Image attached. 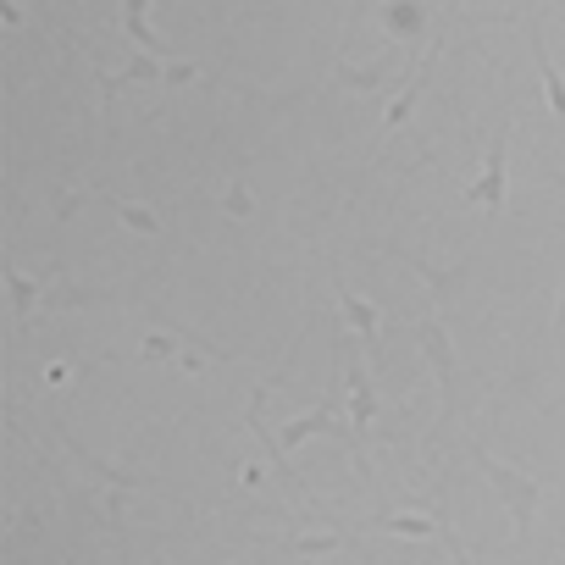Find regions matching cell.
<instances>
[{
	"label": "cell",
	"instance_id": "cell-12",
	"mask_svg": "<svg viewBox=\"0 0 565 565\" xmlns=\"http://www.w3.org/2000/svg\"><path fill=\"white\" fill-rule=\"evenodd\" d=\"M228 211H233V217H250V194L233 189V194H228Z\"/></svg>",
	"mask_w": 565,
	"mask_h": 565
},
{
	"label": "cell",
	"instance_id": "cell-4",
	"mask_svg": "<svg viewBox=\"0 0 565 565\" xmlns=\"http://www.w3.org/2000/svg\"><path fill=\"white\" fill-rule=\"evenodd\" d=\"M499 200H505V133L493 139V150H488V167H482V178L466 189V205H488V211H493Z\"/></svg>",
	"mask_w": 565,
	"mask_h": 565
},
{
	"label": "cell",
	"instance_id": "cell-1",
	"mask_svg": "<svg viewBox=\"0 0 565 565\" xmlns=\"http://www.w3.org/2000/svg\"><path fill=\"white\" fill-rule=\"evenodd\" d=\"M250 433H255V438H261V449H266V460H272V471H277V482H283V488H289V493H294V499H300V505H305V510H311V516H316V499H311V493H305V482H300V471H294V466H289V455H283V444H277V438H272V433H266V427H261V394H255V399H250Z\"/></svg>",
	"mask_w": 565,
	"mask_h": 565
},
{
	"label": "cell",
	"instance_id": "cell-6",
	"mask_svg": "<svg viewBox=\"0 0 565 565\" xmlns=\"http://www.w3.org/2000/svg\"><path fill=\"white\" fill-rule=\"evenodd\" d=\"M338 311H344V322H349L344 338H361V344H377V338H383V316H377L372 305L361 300V294L338 289Z\"/></svg>",
	"mask_w": 565,
	"mask_h": 565
},
{
	"label": "cell",
	"instance_id": "cell-2",
	"mask_svg": "<svg viewBox=\"0 0 565 565\" xmlns=\"http://www.w3.org/2000/svg\"><path fill=\"white\" fill-rule=\"evenodd\" d=\"M344 377H349V427L361 433V427H372L377 421V394H372V377H366V361L349 349V361H344Z\"/></svg>",
	"mask_w": 565,
	"mask_h": 565
},
{
	"label": "cell",
	"instance_id": "cell-7",
	"mask_svg": "<svg viewBox=\"0 0 565 565\" xmlns=\"http://www.w3.org/2000/svg\"><path fill=\"white\" fill-rule=\"evenodd\" d=\"M122 28H128V34L139 39V45H145L150 56H161V39L145 28V0H122Z\"/></svg>",
	"mask_w": 565,
	"mask_h": 565
},
{
	"label": "cell",
	"instance_id": "cell-8",
	"mask_svg": "<svg viewBox=\"0 0 565 565\" xmlns=\"http://www.w3.org/2000/svg\"><path fill=\"white\" fill-rule=\"evenodd\" d=\"M383 532H405V538H433V521H421V516H383Z\"/></svg>",
	"mask_w": 565,
	"mask_h": 565
},
{
	"label": "cell",
	"instance_id": "cell-9",
	"mask_svg": "<svg viewBox=\"0 0 565 565\" xmlns=\"http://www.w3.org/2000/svg\"><path fill=\"white\" fill-rule=\"evenodd\" d=\"M294 554H338V532H316V538H289Z\"/></svg>",
	"mask_w": 565,
	"mask_h": 565
},
{
	"label": "cell",
	"instance_id": "cell-10",
	"mask_svg": "<svg viewBox=\"0 0 565 565\" xmlns=\"http://www.w3.org/2000/svg\"><path fill=\"white\" fill-rule=\"evenodd\" d=\"M117 217L128 222L133 233H161V222L150 217V211H139V205H122V200H117Z\"/></svg>",
	"mask_w": 565,
	"mask_h": 565
},
{
	"label": "cell",
	"instance_id": "cell-5",
	"mask_svg": "<svg viewBox=\"0 0 565 565\" xmlns=\"http://www.w3.org/2000/svg\"><path fill=\"white\" fill-rule=\"evenodd\" d=\"M471 455H477V460H482V471H488V477L499 482V493H505V499H510V510H516V521H527V516H532V482H527V477H516V471H510V466H499V460H488V455H482V449H471Z\"/></svg>",
	"mask_w": 565,
	"mask_h": 565
},
{
	"label": "cell",
	"instance_id": "cell-3",
	"mask_svg": "<svg viewBox=\"0 0 565 565\" xmlns=\"http://www.w3.org/2000/svg\"><path fill=\"white\" fill-rule=\"evenodd\" d=\"M416 338H421V355L433 361V377H438V388H444V399H449V377H455V349H449V338H444V327L433 322V316H421L416 322Z\"/></svg>",
	"mask_w": 565,
	"mask_h": 565
},
{
	"label": "cell",
	"instance_id": "cell-11",
	"mask_svg": "<svg viewBox=\"0 0 565 565\" xmlns=\"http://www.w3.org/2000/svg\"><path fill=\"white\" fill-rule=\"evenodd\" d=\"M6 289H12V305H17V316H28V311H34V283H23V277H17V272H6Z\"/></svg>",
	"mask_w": 565,
	"mask_h": 565
}]
</instances>
